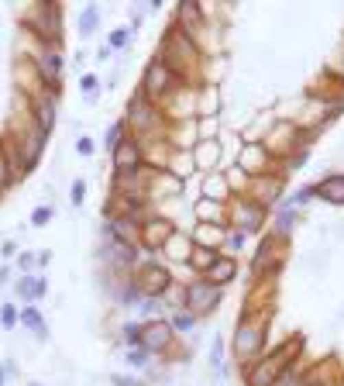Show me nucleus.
<instances>
[{"label": "nucleus", "mask_w": 344, "mask_h": 386, "mask_svg": "<svg viewBox=\"0 0 344 386\" xmlns=\"http://www.w3.org/2000/svg\"><path fill=\"white\" fill-rule=\"evenodd\" d=\"M18 290H21V297H38V293H45V283L42 279H32V283H21Z\"/></svg>", "instance_id": "a211bd4d"}, {"label": "nucleus", "mask_w": 344, "mask_h": 386, "mask_svg": "<svg viewBox=\"0 0 344 386\" xmlns=\"http://www.w3.org/2000/svg\"><path fill=\"white\" fill-rule=\"evenodd\" d=\"M38 66H42V73H45V80H49V83H56V80H59V59H56V56H42V59H38Z\"/></svg>", "instance_id": "f8f14e48"}, {"label": "nucleus", "mask_w": 344, "mask_h": 386, "mask_svg": "<svg viewBox=\"0 0 344 386\" xmlns=\"http://www.w3.org/2000/svg\"><path fill=\"white\" fill-rule=\"evenodd\" d=\"M265 166V152H262V145H248L244 149V156H241V169H248V173H258L255 166Z\"/></svg>", "instance_id": "9d476101"}, {"label": "nucleus", "mask_w": 344, "mask_h": 386, "mask_svg": "<svg viewBox=\"0 0 344 386\" xmlns=\"http://www.w3.org/2000/svg\"><path fill=\"white\" fill-rule=\"evenodd\" d=\"M169 338H172V334H169V328H165V324H152V328L145 331V345H148L152 352L165 348V345H169Z\"/></svg>", "instance_id": "6e6552de"}, {"label": "nucleus", "mask_w": 344, "mask_h": 386, "mask_svg": "<svg viewBox=\"0 0 344 386\" xmlns=\"http://www.w3.org/2000/svg\"><path fill=\"white\" fill-rule=\"evenodd\" d=\"M8 183V173H4V162H0V186H4Z\"/></svg>", "instance_id": "c85d7f7f"}, {"label": "nucleus", "mask_w": 344, "mask_h": 386, "mask_svg": "<svg viewBox=\"0 0 344 386\" xmlns=\"http://www.w3.org/2000/svg\"><path fill=\"white\" fill-rule=\"evenodd\" d=\"M179 18H183L186 25H193V28L200 25V11H196V4H193V0H190V4H183V8H179Z\"/></svg>", "instance_id": "4468645a"}, {"label": "nucleus", "mask_w": 344, "mask_h": 386, "mask_svg": "<svg viewBox=\"0 0 344 386\" xmlns=\"http://www.w3.org/2000/svg\"><path fill=\"white\" fill-rule=\"evenodd\" d=\"M128 39H131V32H128V28H121V32H114V39H111V42H114V45H128Z\"/></svg>", "instance_id": "412c9836"}, {"label": "nucleus", "mask_w": 344, "mask_h": 386, "mask_svg": "<svg viewBox=\"0 0 344 386\" xmlns=\"http://www.w3.org/2000/svg\"><path fill=\"white\" fill-rule=\"evenodd\" d=\"M4 324H8V328L14 324V307H4Z\"/></svg>", "instance_id": "b1692460"}, {"label": "nucleus", "mask_w": 344, "mask_h": 386, "mask_svg": "<svg viewBox=\"0 0 344 386\" xmlns=\"http://www.w3.org/2000/svg\"><path fill=\"white\" fill-rule=\"evenodd\" d=\"M310 386H313V383H310Z\"/></svg>", "instance_id": "7c9ffc66"}, {"label": "nucleus", "mask_w": 344, "mask_h": 386, "mask_svg": "<svg viewBox=\"0 0 344 386\" xmlns=\"http://www.w3.org/2000/svg\"><path fill=\"white\" fill-rule=\"evenodd\" d=\"M124 338H128V341H138V328H135V324H131V328H124Z\"/></svg>", "instance_id": "393cba45"}, {"label": "nucleus", "mask_w": 344, "mask_h": 386, "mask_svg": "<svg viewBox=\"0 0 344 386\" xmlns=\"http://www.w3.org/2000/svg\"><path fill=\"white\" fill-rule=\"evenodd\" d=\"M25 324H32L35 331H42V334H45V324H42V317H38L35 310H25Z\"/></svg>", "instance_id": "aec40b11"}, {"label": "nucleus", "mask_w": 344, "mask_h": 386, "mask_svg": "<svg viewBox=\"0 0 344 386\" xmlns=\"http://www.w3.org/2000/svg\"><path fill=\"white\" fill-rule=\"evenodd\" d=\"M131 365H145V352H131Z\"/></svg>", "instance_id": "a878e982"}, {"label": "nucleus", "mask_w": 344, "mask_h": 386, "mask_svg": "<svg viewBox=\"0 0 344 386\" xmlns=\"http://www.w3.org/2000/svg\"><path fill=\"white\" fill-rule=\"evenodd\" d=\"M262 324H251V321H244L241 328H238V334H234V352L241 355V358H251L258 348H262Z\"/></svg>", "instance_id": "f03ea898"}, {"label": "nucleus", "mask_w": 344, "mask_h": 386, "mask_svg": "<svg viewBox=\"0 0 344 386\" xmlns=\"http://www.w3.org/2000/svg\"><path fill=\"white\" fill-rule=\"evenodd\" d=\"M80 152H83V156H90V152H93V142H90V138H83V142H80Z\"/></svg>", "instance_id": "4be33fe9"}, {"label": "nucleus", "mask_w": 344, "mask_h": 386, "mask_svg": "<svg viewBox=\"0 0 344 386\" xmlns=\"http://www.w3.org/2000/svg\"><path fill=\"white\" fill-rule=\"evenodd\" d=\"M169 83H172V66L152 63V69H148V90L162 94V90H169Z\"/></svg>", "instance_id": "39448f33"}, {"label": "nucleus", "mask_w": 344, "mask_h": 386, "mask_svg": "<svg viewBox=\"0 0 344 386\" xmlns=\"http://www.w3.org/2000/svg\"><path fill=\"white\" fill-rule=\"evenodd\" d=\"M32 221H35V224H45V221H49V211H35V217H32Z\"/></svg>", "instance_id": "5701e85b"}, {"label": "nucleus", "mask_w": 344, "mask_h": 386, "mask_svg": "<svg viewBox=\"0 0 344 386\" xmlns=\"http://www.w3.org/2000/svg\"><path fill=\"white\" fill-rule=\"evenodd\" d=\"M231 276H234V262H231V259H217V262H214V266L207 269V279H210L214 286L227 283Z\"/></svg>", "instance_id": "0eeeda50"}, {"label": "nucleus", "mask_w": 344, "mask_h": 386, "mask_svg": "<svg viewBox=\"0 0 344 386\" xmlns=\"http://www.w3.org/2000/svg\"><path fill=\"white\" fill-rule=\"evenodd\" d=\"M186 303L196 310V314H203V310H210L214 303H217V286H207V283H193L190 286V297H186Z\"/></svg>", "instance_id": "7ed1b4c3"}, {"label": "nucleus", "mask_w": 344, "mask_h": 386, "mask_svg": "<svg viewBox=\"0 0 344 386\" xmlns=\"http://www.w3.org/2000/svg\"><path fill=\"white\" fill-rule=\"evenodd\" d=\"M293 352H296V348L282 345L272 358H262L258 365H251V369H248V386H275L279 376L286 372V358L293 362Z\"/></svg>", "instance_id": "f257e3e1"}, {"label": "nucleus", "mask_w": 344, "mask_h": 386, "mask_svg": "<svg viewBox=\"0 0 344 386\" xmlns=\"http://www.w3.org/2000/svg\"><path fill=\"white\" fill-rule=\"evenodd\" d=\"M190 259H193L196 269H210V266L217 262V255H214V252H203V248H196V255H190Z\"/></svg>", "instance_id": "2eb2a0df"}, {"label": "nucleus", "mask_w": 344, "mask_h": 386, "mask_svg": "<svg viewBox=\"0 0 344 386\" xmlns=\"http://www.w3.org/2000/svg\"><path fill=\"white\" fill-rule=\"evenodd\" d=\"M190 324H193V317H176V328H183V331H186Z\"/></svg>", "instance_id": "cd10ccee"}, {"label": "nucleus", "mask_w": 344, "mask_h": 386, "mask_svg": "<svg viewBox=\"0 0 344 386\" xmlns=\"http://www.w3.org/2000/svg\"><path fill=\"white\" fill-rule=\"evenodd\" d=\"M97 18H100V14H97V8H87V11H83V18H80V28H83V35H90V28L97 25Z\"/></svg>", "instance_id": "dca6fc26"}, {"label": "nucleus", "mask_w": 344, "mask_h": 386, "mask_svg": "<svg viewBox=\"0 0 344 386\" xmlns=\"http://www.w3.org/2000/svg\"><path fill=\"white\" fill-rule=\"evenodd\" d=\"M165 286H169V276H165V269H159V266H148V269L141 272V290H145V293L159 297Z\"/></svg>", "instance_id": "20e7f679"}, {"label": "nucleus", "mask_w": 344, "mask_h": 386, "mask_svg": "<svg viewBox=\"0 0 344 386\" xmlns=\"http://www.w3.org/2000/svg\"><path fill=\"white\" fill-rule=\"evenodd\" d=\"M196 162H200V166H214V162H217V145H214V142L200 145V152H196Z\"/></svg>", "instance_id": "ddd939ff"}, {"label": "nucleus", "mask_w": 344, "mask_h": 386, "mask_svg": "<svg viewBox=\"0 0 344 386\" xmlns=\"http://www.w3.org/2000/svg\"><path fill=\"white\" fill-rule=\"evenodd\" d=\"M138 149L135 145H117L114 149V162H117V169H124V173H135L138 169Z\"/></svg>", "instance_id": "423d86ee"}, {"label": "nucleus", "mask_w": 344, "mask_h": 386, "mask_svg": "<svg viewBox=\"0 0 344 386\" xmlns=\"http://www.w3.org/2000/svg\"><path fill=\"white\" fill-rule=\"evenodd\" d=\"M73 200H76V204L83 200V183H76V186H73Z\"/></svg>", "instance_id": "bb28decb"}, {"label": "nucleus", "mask_w": 344, "mask_h": 386, "mask_svg": "<svg viewBox=\"0 0 344 386\" xmlns=\"http://www.w3.org/2000/svg\"><path fill=\"white\" fill-rule=\"evenodd\" d=\"M241 221L244 228H258V207H241Z\"/></svg>", "instance_id": "6ab92c4d"}, {"label": "nucleus", "mask_w": 344, "mask_h": 386, "mask_svg": "<svg viewBox=\"0 0 344 386\" xmlns=\"http://www.w3.org/2000/svg\"><path fill=\"white\" fill-rule=\"evenodd\" d=\"M165 252H169L172 259H190V242H186L183 235H179V238L172 235V238L165 242Z\"/></svg>", "instance_id": "9b49d317"}, {"label": "nucleus", "mask_w": 344, "mask_h": 386, "mask_svg": "<svg viewBox=\"0 0 344 386\" xmlns=\"http://www.w3.org/2000/svg\"><path fill=\"white\" fill-rule=\"evenodd\" d=\"M4 376H8V369H0V386H4Z\"/></svg>", "instance_id": "c756f323"}, {"label": "nucleus", "mask_w": 344, "mask_h": 386, "mask_svg": "<svg viewBox=\"0 0 344 386\" xmlns=\"http://www.w3.org/2000/svg\"><path fill=\"white\" fill-rule=\"evenodd\" d=\"M320 197H327V200H334V204H344V180L334 176V180L320 183Z\"/></svg>", "instance_id": "1a4fd4ad"}, {"label": "nucleus", "mask_w": 344, "mask_h": 386, "mask_svg": "<svg viewBox=\"0 0 344 386\" xmlns=\"http://www.w3.org/2000/svg\"><path fill=\"white\" fill-rule=\"evenodd\" d=\"M196 214H200V217H220V204H217V200H203V204L196 207Z\"/></svg>", "instance_id": "f3484780"}]
</instances>
